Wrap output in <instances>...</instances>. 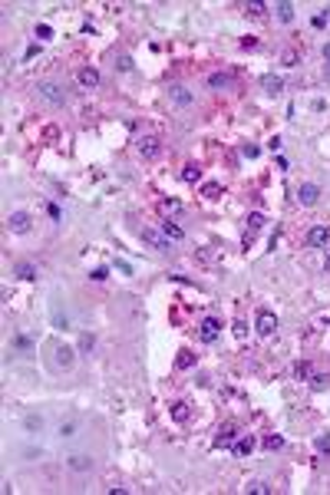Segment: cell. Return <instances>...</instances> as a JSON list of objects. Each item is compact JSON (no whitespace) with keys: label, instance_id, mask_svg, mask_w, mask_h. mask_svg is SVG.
I'll return each mask as SVG.
<instances>
[{"label":"cell","instance_id":"6da1fadb","mask_svg":"<svg viewBox=\"0 0 330 495\" xmlns=\"http://www.w3.org/2000/svg\"><path fill=\"white\" fill-rule=\"evenodd\" d=\"M76 363V350L66 347V343H53V357H50V370L53 373H66V370Z\"/></svg>","mask_w":330,"mask_h":495},{"label":"cell","instance_id":"7a4b0ae2","mask_svg":"<svg viewBox=\"0 0 330 495\" xmlns=\"http://www.w3.org/2000/svg\"><path fill=\"white\" fill-rule=\"evenodd\" d=\"M40 99H46L50 106H66V92L56 86V82H40Z\"/></svg>","mask_w":330,"mask_h":495},{"label":"cell","instance_id":"3957f363","mask_svg":"<svg viewBox=\"0 0 330 495\" xmlns=\"http://www.w3.org/2000/svg\"><path fill=\"white\" fill-rule=\"evenodd\" d=\"M254 327H257V333H261V337H271V333H274L277 330V317H274V311H257V321H254Z\"/></svg>","mask_w":330,"mask_h":495},{"label":"cell","instance_id":"277c9868","mask_svg":"<svg viewBox=\"0 0 330 495\" xmlns=\"http://www.w3.org/2000/svg\"><path fill=\"white\" fill-rule=\"evenodd\" d=\"M142 241H146V245H152L156 251H162V254H168V251H172V238H165V235H159V231H152V228H142Z\"/></svg>","mask_w":330,"mask_h":495},{"label":"cell","instance_id":"5b68a950","mask_svg":"<svg viewBox=\"0 0 330 495\" xmlns=\"http://www.w3.org/2000/svg\"><path fill=\"white\" fill-rule=\"evenodd\" d=\"M30 225H33V221H30V215H27V211H10L7 228L13 231V235H27V231H30Z\"/></svg>","mask_w":330,"mask_h":495},{"label":"cell","instance_id":"8992f818","mask_svg":"<svg viewBox=\"0 0 330 495\" xmlns=\"http://www.w3.org/2000/svg\"><path fill=\"white\" fill-rule=\"evenodd\" d=\"M317 198H321V188L314 182H304L301 188H297V202L304 205V208H311V205H317Z\"/></svg>","mask_w":330,"mask_h":495},{"label":"cell","instance_id":"52a82bcc","mask_svg":"<svg viewBox=\"0 0 330 495\" xmlns=\"http://www.w3.org/2000/svg\"><path fill=\"white\" fill-rule=\"evenodd\" d=\"M307 245L311 248H327L330 245V228L327 225H314V228L307 231Z\"/></svg>","mask_w":330,"mask_h":495},{"label":"cell","instance_id":"ba28073f","mask_svg":"<svg viewBox=\"0 0 330 495\" xmlns=\"http://www.w3.org/2000/svg\"><path fill=\"white\" fill-rule=\"evenodd\" d=\"M76 80H80L82 89H96V86H99V70H92V66H82Z\"/></svg>","mask_w":330,"mask_h":495},{"label":"cell","instance_id":"9c48e42d","mask_svg":"<svg viewBox=\"0 0 330 495\" xmlns=\"http://www.w3.org/2000/svg\"><path fill=\"white\" fill-rule=\"evenodd\" d=\"M218 333H221L218 317H205V321H202V340H205V343H211V340H218Z\"/></svg>","mask_w":330,"mask_h":495},{"label":"cell","instance_id":"30bf717a","mask_svg":"<svg viewBox=\"0 0 330 495\" xmlns=\"http://www.w3.org/2000/svg\"><path fill=\"white\" fill-rule=\"evenodd\" d=\"M168 99L175 106H192V92L185 89V86H168Z\"/></svg>","mask_w":330,"mask_h":495},{"label":"cell","instance_id":"8fae6325","mask_svg":"<svg viewBox=\"0 0 330 495\" xmlns=\"http://www.w3.org/2000/svg\"><path fill=\"white\" fill-rule=\"evenodd\" d=\"M261 86H264V92L277 96V92L284 89V80H281V76H274V73H264V76H261Z\"/></svg>","mask_w":330,"mask_h":495},{"label":"cell","instance_id":"7c38bea8","mask_svg":"<svg viewBox=\"0 0 330 495\" xmlns=\"http://www.w3.org/2000/svg\"><path fill=\"white\" fill-rule=\"evenodd\" d=\"M13 274H17L20 281H33V277H37V264H30V261H20V264H13Z\"/></svg>","mask_w":330,"mask_h":495},{"label":"cell","instance_id":"4fadbf2b","mask_svg":"<svg viewBox=\"0 0 330 495\" xmlns=\"http://www.w3.org/2000/svg\"><path fill=\"white\" fill-rule=\"evenodd\" d=\"M162 235H165V238H172V241H182V238H185L182 225H175L172 218H165V221H162Z\"/></svg>","mask_w":330,"mask_h":495},{"label":"cell","instance_id":"5bb4252c","mask_svg":"<svg viewBox=\"0 0 330 495\" xmlns=\"http://www.w3.org/2000/svg\"><path fill=\"white\" fill-rule=\"evenodd\" d=\"M231 82H235V76H231V73H211V76H208V86H211V89H228Z\"/></svg>","mask_w":330,"mask_h":495},{"label":"cell","instance_id":"9a60e30c","mask_svg":"<svg viewBox=\"0 0 330 495\" xmlns=\"http://www.w3.org/2000/svg\"><path fill=\"white\" fill-rule=\"evenodd\" d=\"M66 466L73 469V472H89V469H92V459H89V456H70V459H66Z\"/></svg>","mask_w":330,"mask_h":495},{"label":"cell","instance_id":"2e32d148","mask_svg":"<svg viewBox=\"0 0 330 495\" xmlns=\"http://www.w3.org/2000/svg\"><path fill=\"white\" fill-rule=\"evenodd\" d=\"M139 152H142L146 159H156L159 156V142L156 139H142V142H139Z\"/></svg>","mask_w":330,"mask_h":495},{"label":"cell","instance_id":"e0dca14e","mask_svg":"<svg viewBox=\"0 0 330 495\" xmlns=\"http://www.w3.org/2000/svg\"><path fill=\"white\" fill-rule=\"evenodd\" d=\"M159 211H162V215H178V211H182V202H175V198H162V202H159Z\"/></svg>","mask_w":330,"mask_h":495},{"label":"cell","instance_id":"ac0fdd59","mask_svg":"<svg viewBox=\"0 0 330 495\" xmlns=\"http://www.w3.org/2000/svg\"><path fill=\"white\" fill-rule=\"evenodd\" d=\"M175 367H178V370H192V367H195V353H188V350H182V353L175 357Z\"/></svg>","mask_w":330,"mask_h":495},{"label":"cell","instance_id":"d6986e66","mask_svg":"<svg viewBox=\"0 0 330 495\" xmlns=\"http://www.w3.org/2000/svg\"><path fill=\"white\" fill-rule=\"evenodd\" d=\"M277 17L284 20V23H291V20H294V3H291V0H281V3H277Z\"/></svg>","mask_w":330,"mask_h":495},{"label":"cell","instance_id":"ffe728a7","mask_svg":"<svg viewBox=\"0 0 330 495\" xmlns=\"http://www.w3.org/2000/svg\"><path fill=\"white\" fill-rule=\"evenodd\" d=\"M182 178H185V182H198V178H202V168H198L195 162H188L182 168Z\"/></svg>","mask_w":330,"mask_h":495},{"label":"cell","instance_id":"44dd1931","mask_svg":"<svg viewBox=\"0 0 330 495\" xmlns=\"http://www.w3.org/2000/svg\"><path fill=\"white\" fill-rule=\"evenodd\" d=\"M23 426H27V432H40V429H43V416H37V412H30L27 419H23Z\"/></svg>","mask_w":330,"mask_h":495},{"label":"cell","instance_id":"7402d4cb","mask_svg":"<svg viewBox=\"0 0 330 495\" xmlns=\"http://www.w3.org/2000/svg\"><path fill=\"white\" fill-rule=\"evenodd\" d=\"M231 439H235V426H221V432H218V439H215V446H228Z\"/></svg>","mask_w":330,"mask_h":495},{"label":"cell","instance_id":"603a6c76","mask_svg":"<svg viewBox=\"0 0 330 495\" xmlns=\"http://www.w3.org/2000/svg\"><path fill=\"white\" fill-rule=\"evenodd\" d=\"M294 376H297V380H311V376H314V367L304 360V363H297V367H294Z\"/></svg>","mask_w":330,"mask_h":495},{"label":"cell","instance_id":"cb8c5ba5","mask_svg":"<svg viewBox=\"0 0 330 495\" xmlns=\"http://www.w3.org/2000/svg\"><path fill=\"white\" fill-rule=\"evenodd\" d=\"M235 452H238V456H251V452H254V439H251V436H245V439L235 446Z\"/></svg>","mask_w":330,"mask_h":495},{"label":"cell","instance_id":"d4e9b609","mask_svg":"<svg viewBox=\"0 0 330 495\" xmlns=\"http://www.w3.org/2000/svg\"><path fill=\"white\" fill-rule=\"evenodd\" d=\"M202 195H205V198H221V185H218V182L202 185Z\"/></svg>","mask_w":330,"mask_h":495},{"label":"cell","instance_id":"484cf974","mask_svg":"<svg viewBox=\"0 0 330 495\" xmlns=\"http://www.w3.org/2000/svg\"><path fill=\"white\" fill-rule=\"evenodd\" d=\"M172 419H175V422H185V419H188V406H185V403H175V406H172Z\"/></svg>","mask_w":330,"mask_h":495},{"label":"cell","instance_id":"4316f807","mask_svg":"<svg viewBox=\"0 0 330 495\" xmlns=\"http://www.w3.org/2000/svg\"><path fill=\"white\" fill-rule=\"evenodd\" d=\"M248 225H251V231H257V228H264L267 225V218L261 215V211H254V215H248Z\"/></svg>","mask_w":330,"mask_h":495},{"label":"cell","instance_id":"83f0119b","mask_svg":"<svg viewBox=\"0 0 330 495\" xmlns=\"http://www.w3.org/2000/svg\"><path fill=\"white\" fill-rule=\"evenodd\" d=\"M314 390H317V393H324V390H327V386H330V376L327 373H321V376H314Z\"/></svg>","mask_w":330,"mask_h":495},{"label":"cell","instance_id":"f1b7e54d","mask_svg":"<svg viewBox=\"0 0 330 495\" xmlns=\"http://www.w3.org/2000/svg\"><path fill=\"white\" fill-rule=\"evenodd\" d=\"M314 446H317V452L330 456V436H317V439H314Z\"/></svg>","mask_w":330,"mask_h":495},{"label":"cell","instance_id":"f546056e","mask_svg":"<svg viewBox=\"0 0 330 495\" xmlns=\"http://www.w3.org/2000/svg\"><path fill=\"white\" fill-rule=\"evenodd\" d=\"M60 436H63V439L76 436V422H73V419H70V422H60Z\"/></svg>","mask_w":330,"mask_h":495},{"label":"cell","instance_id":"4dcf8cb0","mask_svg":"<svg viewBox=\"0 0 330 495\" xmlns=\"http://www.w3.org/2000/svg\"><path fill=\"white\" fill-rule=\"evenodd\" d=\"M92 343H96V340H92V333H82V337H80V353H89Z\"/></svg>","mask_w":330,"mask_h":495},{"label":"cell","instance_id":"1f68e13d","mask_svg":"<svg viewBox=\"0 0 330 495\" xmlns=\"http://www.w3.org/2000/svg\"><path fill=\"white\" fill-rule=\"evenodd\" d=\"M89 277H92V281H106V277H109V267H92Z\"/></svg>","mask_w":330,"mask_h":495},{"label":"cell","instance_id":"d6a6232c","mask_svg":"<svg viewBox=\"0 0 330 495\" xmlns=\"http://www.w3.org/2000/svg\"><path fill=\"white\" fill-rule=\"evenodd\" d=\"M264 446H267L271 452H274V449H281V446H284V439H281V436H267V439H264Z\"/></svg>","mask_w":330,"mask_h":495},{"label":"cell","instance_id":"836d02e7","mask_svg":"<svg viewBox=\"0 0 330 495\" xmlns=\"http://www.w3.org/2000/svg\"><path fill=\"white\" fill-rule=\"evenodd\" d=\"M37 37H40V40H50V37H53V27H50V23H40V27H37Z\"/></svg>","mask_w":330,"mask_h":495},{"label":"cell","instance_id":"e575fe53","mask_svg":"<svg viewBox=\"0 0 330 495\" xmlns=\"http://www.w3.org/2000/svg\"><path fill=\"white\" fill-rule=\"evenodd\" d=\"M281 60H284V66H297V53H294V50H284Z\"/></svg>","mask_w":330,"mask_h":495},{"label":"cell","instance_id":"d590c367","mask_svg":"<svg viewBox=\"0 0 330 495\" xmlns=\"http://www.w3.org/2000/svg\"><path fill=\"white\" fill-rule=\"evenodd\" d=\"M13 347H17V350H33V340H27V337H17V340H13Z\"/></svg>","mask_w":330,"mask_h":495},{"label":"cell","instance_id":"8d00e7d4","mask_svg":"<svg viewBox=\"0 0 330 495\" xmlns=\"http://www.w3.org/2000/svg\"><path fill=\"white\" fill-rule=\"evenodd\" d=\"M248 492H261V495H267V492H271V486H264V482H251V486H248Z\"/></svg>","mask_w":330,"mask_h":495},{"label":"cell","instance_id":"74e56055","mask_svg":"<svg viewBox=\"0 0 330 495\" xmlns=\"http://www.w3.org/2000/svg\"><path fill=\"white\" fill-rule=\"evenodd\" d=\"M257 152H261L257 146H241V156L245 159H257Z\"/></svg>","mask_w":330,"mask_h":495},{"label":"cell","instance_id":"f35d334b","mask_svg":"<svg viewBox=\"0 0 330 495\" xmlns=\"http://www.w3.org/2000/svg\"><path fill=\"white\" fill-rule=\"evenodd\" d=\"M122 70V73H129V70H132V56H119V63H116Z\"/></svg>","mask_w":330,"mask_h":495},{"label":"cell","instance_id":"ab89813d","mask_svg":"<svg viewBox=\"0 0 330 495\" xmlns=\"http://www.w3.org/2000/svg\"><path fill=\"white\" fill-rule=\"evenodd\" d=\"M116 271H119V274H132V264H129V261H116Z\"/></svg>","mask_w":330,"mask_h":495},{"label":"cell","instance_id":"60d3db41","mask_svg":"<svg viewBox=\"0 0 330 495\" xmlns=\"http://www.w3.org/2000/svg\"><path fill=\"white\" fill-rule=\"evenodd\" d=\"M281 146H284V142H281V136H274L271 142H267V149H271V152H281Z\"/></svg>","mask_w":330,"mask_h":495},{"label":"cell","instance_id":"b9f144b4","mask_svg":"<svg viewBox=\"0 0 330 495\" xmlns=\"http://www.w3.org/2000/svg\"><path fill=\"white\" fill-rule=\"evenodd\" d=\"M248 10H251V13H264V3H261V0H254V3H248Z\"/></svg>","mask_w":330,"mask_h":495},{"label":"cell","instance_id":"7bdbcfd3","mask_svg":"<svg viewBox=\"0 0 330 495\" xmlns=\"http://www.w3.org/2000/svg\"><path fill=\"white\" fill-rule=\"evenodd\" d=\"M324 60H327V63H330V40H327V43H324Z\"/></svg>","mask_w":330,"mask_h":495},{"label":"cell","instance_id":"ee69618b","mask_svg":"<svg viewBox=\"0 0 330 495\" xmlns=\"http://www.w3.org/2000/svg\"><path fill=\"white\" fill-rule=\"evenodd\" d=\"M321 20H324V23H327V20H330V7H324V13H321Z\"/></svg>","mask_w":330,"mask_h":495},{"label":"cell","instance_id":"f6af8a7d","mask_svg":"<svg viewBox=\"0 0 330 495\" xmlns=\"http://www.w3.org/2000/svg\"><path fill=\"white\" fill-rule=\"evenodd\" d=\"M324 271H327V274H330V257H327V264H324Z\"/></svg>","mask_w":330,"mask_h":495},{"label":"cell","instance_id":"bcb514c9","mask_svg":"<svg viewBox=\"0 0 330 495\" xmlns=\"http://www.w3.org/2000/svg\"><path fill=\"white\" fill-rule=\"evenodd\" d=\"M324 76H327V80H330V63H327V70H324Z\"/></svg>","mask_w":330,"mask_h":495}]
</instances>
